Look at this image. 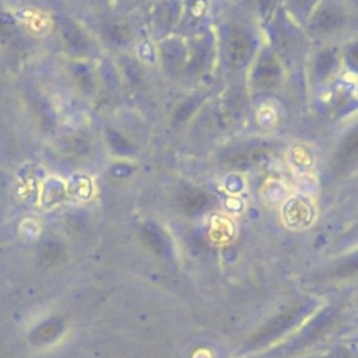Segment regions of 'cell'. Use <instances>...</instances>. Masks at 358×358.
Segmentation results:
<instances>
[{
    "instance_id": "6da1fadb",
    "label": "cell",
    "mask_w": 358,
    "mask_h": 358,
    "mask_svg": "<svg viewBox=\"0 0 358 358\" xmlns=\"http://www.w3.org/2000/svg\"><path fill=\"white\" fill-rule=\"evenodd\" d=\"M249 48H251V42L244 32L235 31L229 36L227 54L233 65L237 66L242 65L249 55Z\"/></svg>"
},
{
    "instance_id": "7a4b0ae2",
    "label": "cell",
    "mask_w": 358,
    "mask_h": 358,
    "mask_svg": "<svg viewBox=\"0 0 358 358\" xmlns=\"http://www.w3.org/2000/svg\"><path fill=\"white\" fill-rule=\"evenodd\" d=\"M358 154V133H355V136H352L344 146L343 151H341V157L343 158H354V156Z\"/></svg>"
}]
</instances>
